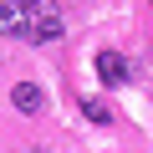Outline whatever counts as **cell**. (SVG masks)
<instances>
[{"label":"cell","instance_id":"1","mask_svg":"<svg viewBox=\"0 0 153 153\" xmlns=\"http://www.w3.org/2000/svg\"><path fill=\"white\" fill-rule=\"evenodd\" d=\"M26 31H31L26 10L16 5V0H5V5H0V36H26Z\"/></svg>","mask_w":153,"mask_h":153},{"label":"cell","instance_id":"2","mask_svg":"<svg viewBox=\"0 0 153 153\" xmlns=\"http://www.w3.org/2000/svg\"><path fill=\"white\" fill-rule=\"evenodd\" d=\"M97 76L117 87V82H128V61H123L117 51H102V56H97Z\"/></svg>","mask_w":153,"mask_h":153},{"label":"cell","instance_id":"3","mask_svg":"<svg viewBox=\"0 0 153 153\" xmlns=\"http://www.w3.org/2000/svg\"><path fill=\"white\" fill-rule=\"evenodd\" d=\"M10 102H16V112H41V87L36 82H16L10 87Z\"/></svg>","mask_w":153,"mask_h":153},{"label":"cell","instance_id":"4","mask_svg":"<svg viewBox=\"0 0 153 153\" xmlns=\"http://www.w3.org/2000/svg\"><path fill=\"white\" fill-rule=\"evenodd\" d=\"M61 31H66V26H61V16H46V21H31V31H26V36H31V41H61Z\"/></svg>","mask_w":153,"mask_h":153},{"label":"cell","instance_id":"5","mask_svg":"<svg viewBox=\"0 0 153 153\" xmlns=\"http://www.w3.org/2000/svg\"><path fill=\"white\" fill-rule=\"evenodd\" d=\"M16 5L31 16V21H46V16H61V5L56 0H16Z\"/></svg>","mask_w":153,"mask_h":153},{"label":"cell","instance_id":"6","mask_svg":"<svg viewBox=\"0 0 153 153\" xmlns=\"http://www.w3.org/2000/svg\"><path fill=\"white\" fill-rule=\"evenodd\" d=\"M82 112H87L92 123H112V107H107L102 97H82Z\"/></svg>","mask_w":153,"mask_h":153}]
</instances>
